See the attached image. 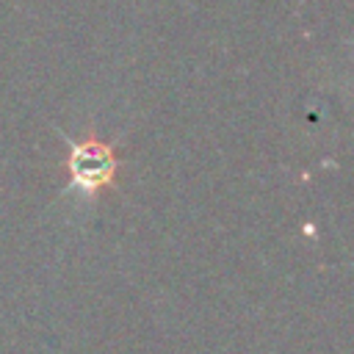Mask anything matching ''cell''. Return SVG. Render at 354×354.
Listing matches in <instances>:
<instances>
[{
    "instance_id": "1",
    "label": "cell",
    "mask_w": 354,
    "mask_h": 354,
    "mask_svg": "<svg viewBox=\"0 0 354 354\" xmlns=\"http://www.w3.org/2000/svg\"><path fill=\"white\" fill-rule=\"evenodd\" d=\"M66 147L69 152L64 160V171L72 191H80L83 196H97L102 188H113L119 183L122 152L111 141L88 133L80 141L66 138Z\"/></svg>"
}]
</instances>
